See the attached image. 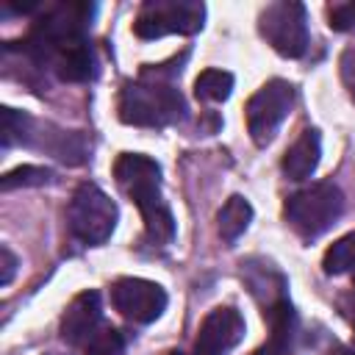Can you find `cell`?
<instances>
[{
	"label": "cell",
	"mask_w": 355,
	"mask_h": 355,
	"mask_svg": "<svg viewBox=\"0 0 355 355\" xmlns=\"http://www.w3.org/2000/svg\"><path fill=\"white\" fill-rule=\"evenodd\" d=\"M114 178L141 211L150 241L169 244L175 239V216L161 194V166L141 153H122L114 164Z\"/></svg>",
	"instance_id": "6da1fadb"
},
{
	"label": "cell",
	"mask_w": 355,
	"mask_h": 355,
	"mask_svg": "<svg viewBox=\"0 0 355 355\" xmlns=\"http://www.w3.org/2000/svg\"><path fill=\"white\" fill-rule=\"evenodd\" d=\"M186 103L161 67H150L119 92V119L139 128H164L183 116Z\"/></svg>",
	"instance_id": "7a4b0ae2"
},
{
	"label": "cell",
	"mask_w": 355,
	"mask_h": 355,
	"mask_svg": "<svg viewBox=\"0 0 355 355\" xmlns=\"http://www.w3.org/2000/svg\"><path fill=\"white\" fill-rule=\"evenodd\" d=\"M344 211V194L336 183L322 180L300 189L286 200V222L302 236L316 239L336 225Z\"/></svg>",
	"instance_id": "3957f363"
},
{
	"label": "cell",
	"mask_w": 355,
	"mask_h": 355,
	"mask_svg": "<svg viewBox=\"0 0 355 355\" xmlns=\"http://www.w3.org/2000/svg\"><path fill=\"white\" fill-rule=\"evenodd\" d=\"M116 205L114 200L94 183H80L69 200V211H67V222H69V233L89 244H105L116 227Z\"/></svg>",
	"instance_id": "277c9868"
},
{
	"label": "cell",
	"mask_w": 355,
	"mask_h": 355,
	"mask_svg": "<svg viewBox=\"0 0 355 355\" xmlns=\"http://www.w3.org/2000/svg\"><path fill=\"white\" fill-rule=\"evenodd\" d=\"M205 19V6L197 0H147L139 8L133 33L139 39H161L169 33H197Z\"/></svg>",
	"instance_id": "5b68a950"
},
{
	"label": "cell",
	"mask_w": 355,
	"mask_h": 355,
	"mask_svg": "<svg viewBox=\"0 0 355 355\" xmlns=\"http://www.w3.org/2000/svg\"><path fill=\"white\" fill-rule=\"evenodd\" d=\"M294 105V86L283 78L266 80L247 103V130L258 147H266Z\"/></svg>",
	"instance_id": "8992f818"
},
{
	"label": "cell",
	"mask_w": 355,
	"mask_h": 355,
	"mask_svg": "<svg viewBox=\"0 0 355 355\" xmlns=\"http://www.w3.org/2000/svg\"><path fill=\"white\" fill-rule=\"evenodd\" d=\"M263 39L286 58H300L308 50V17L305 6L294 0L269 3L261 11Z\"/></svg>",
	"instance_id": "52a82bcc"
},
{
	"label": "cell",
	"mask_w": 355,
	"mask_h": 355,
	"mask_svg": "<svg viewBox=\"0 0 355 355\" xmlns=\"http://www.w3.org/2000/svg\"><path fill=\"white\" fill-rule=\"evenodd\" d=\"M111 302L125 319L147 324L166 311V291L144 277H119L111 286Z\"/></svg>",
	"instance_id": "ba28073f"
},
{
	"label": "cell",
	"mask_w": 355,
	"mask_h": 355,
	"mask_svg": "<svg viewBox=\"0 0 355 355\" xmlns=\"http://www.w3.org/2000/svg\"><path fill=\"white\" fill-rule=\"evenodd\" d=\"M241 338L244 316L230 305H219L202 319L194 338V355H227Z\"/></svg>",
	"instance_id": "9c48e42d"
},
{
	"label": "cell",
	"mask_w": 355,
	"mask_h": 355,
	"mask_svg": "<svg viewBox=\"0 0 355 355\" xmlns=\"http://www.w3.org/2000/svg\"><path fill=\"white\" fill-rule=\"evenodd\" d=\"M100 294L97 291H80L61 316V338L72 347L86 344L94 336V327L100 322Z\"/></svg>",
	"instance_id": "30bf717a"
},
{
	"label": "cell",
	"mask_w": 355,
	"mask_h": 355,
	"mask_svg": "<svg viewBox=\"0 0 355 355\" xmlns=\"http://www.w3.org/2000/svg\"><path fill=\"white\" fill-rule=\"evenodd\" d=\"M319 158H322V139H319V130L308 128L300 133V139L286 150L283 155V172L288 180H305L316 172L319 166Z\"/></svg>",
	"instance_id": "8fae6325"
},
{
	"label": "cell",
	"mask_w": 355,
	"mask_h": 355,
	"mask_svg": "<svg viewBox=\"0 0 355 355\" xmlns=\"http://www.w3.org/2000/svg\"><path fill=\"white\" fill-rule=\"evenodd\" d=\"M250 222H252V205L241 194H233L216 214V230L225 244H236L239 236L250 227Z\"/></svg>",
	"instance_id": "7c38bea8"
},
{
	"label": "cell",
	"mask_w": 355,
	"mask_h": 355,
	"mask_svg": "<svg viewBox=\"0 0 355 355\" xmlns=\"http://www.w3.org/2000/svg\"><path fill=\"white\" fill-rule=\"evenodd\" d=\"M53 69H55V75H58L61 80H67V83H80V80H86V78L92 75V50H89V44H86V42H78V44L61 50V53L55 55V61H53Z\"/></svg>",
	"instance_id": "4fadbf2b"
},
{
	"label": "cell",
	"mask_w": 355,
	"mask_h": 355,
	"mask_svg": "<svg viewBox=\"0 0 355 355\" xmlns=\"http://www.w3.org/2000/svg\"><path fill=\"white\" fill-rule=\"evenodd\" d=\"M233 92V75L225 69H205L194 80V94L202 103H222Z\"/></svg>",
	"instance_id": "5bb4252c"
},
{
	"label": "cell",
	"mask_w": 355,
	"mask_h": 355,
	"mask_svg": "<svg viewBox=\"0 0 355 355\" xmlns=\"http://www.w3.org/2000/svg\"><path fill=\"white\" fill-rule=\"evenodd\" d=\"M322 266H324L327 275H352V280H355V230L341 236L324 252Z\"/></svg>",
	"instance_id": "9a60e30c"
},
{
	"label": "cell",
	"mask_w": 355,
	"mask_h": 355,
	"mask_svg": "<svg viewBox=\"0 0 355 355\" xmlns=\"http://www.w3.org/2000/svg\"><path fill=\"white\" fill-rule=\"evenodd\" d=\"M50 178H53V172L47 166H31V164H25V166H17V169L6 172L3 180H0V189L3 191H11V189H19V186H42Z\"/></svg>",
	"instance_id": "2e32d148"
},
{
	"label": "cell",
	"mask_w": 355,
	"mask_h": 355,
	"mask_svg": "<svg viewBox=\"0 0 355 355\" xmlns=\"http://www.w3.org/2000/svg\"><path fill=\"white\" fill-rule=\"evenodd\" d=\"M83 347H86V355H122L125 338H122V333L116 327H103Z\"/></svg>",
	"instance_id": "e0dca14e"
},
{
	"label": "cell",
	"mask_w": 355,
	"mask_h": 355,
	"mask_svg": "<svg viewBox=\"0 0 355 355\" xmlns=\"http://www.w3.org/2000/svg\"><path fill=\"white\" fill-rule=\"evenodd\" d=\"M28 125H31V119L25 114H19V111H14V108L6 105L3 108V147L8 150L14 144V139H25Z\"/></svg>",
	"instance_id": "ac0fdd59"
},
{
	"label": "cell",
	"mask_w": 355,
	"mask_h": 355,
	"mask_svg": "<svg viewBox=\"0 0 355 355\" xmlns=\"http://www.w3.org/2000/svg\"><path fill=\"white\" fill-rule=\"evenodd\" d=\"M330 28L355 31V3H338L330 8Z\"/></svg>",
	"instance_id": "d6986e66"
},
{
	"label": "cell",
	"mask_w": 355,
	"mask_h": 355,
	"mask_svg": "<svg viewBox=\"0 0 355 355\" xmlns=\"http://www.w3.org/2000/svg\"><path fill=\"white\" fill-rule=\"evenodd\" d=\"M338 67H341V80H344V89H347L349 100L355 103V50H352V47L341 53Z\"/></svg>",
	"instance_id": "ffe728a7"
},
{
	"label": "cell",
	"mask_w": 355,
	"mask_h": 355,
	"mask_svg": "<svg viewBox=\"0 0 355 355\" xmlns=\"http://www.w3.org/2000/svg\"><path fill=\"white\" fill-rule=\"evenodd\" d=\"M0 266H3V272H0V286H8L11 277H14V272H17V255H14L6 244L0 247Z\"/></svg>",
	"instance_id": "44dd1931"
},
{
	"label": "cell",
	"mask_w": 355,
	"mask_h": 355,
	"mask_svg": "<svg viewBox=\"0 0 355 355\" xmlns=\"http://www.w3.org/2000/svg\"><path fill=\"white\" fill-rule=\"evenodd\" d=\"M327 355H355V349H349V347H344V344H336V347H330Z\"/></svg>",
	"instance_id": "7402d4cb"
},
{
	"label": "cell",
	"mask_w": 355,
	"mask_h": 355,
	"mask_svg": "<svg viewBox=\"0 0 355 355\" xmlns=\"http://www.w3.org/2000/svg\"><path fill=\"white\" fill-rule=\"evenodd\" d=\"M169 355H183V352H169Z\"/></svg>",
	"instance_id": "603a6c76"
}]
</instances>
